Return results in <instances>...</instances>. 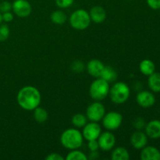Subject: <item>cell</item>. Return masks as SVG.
Wrapping results in <instances>:
<instances>
[{"label":"cell","mask_w":160,"mask_h":160,"mask_svg":"<svg viewBox=\"0 0 160 160\" xmlns=\"http://www.w3.org/2000/svg\"><path fill=\"white\" fill-rule=\"evenodd\" d=\"M111 159L112 160H128L130 159L129 152L124 147H117L112 148Z\"/></svg>","instance_id":"20"},{"label":"cell","mask_w":160,"mask_h":160,"mask_svg":"<svg viewBox=\"0 0 160 160\" xmlns=\"http://www.w3.org/2000/svg\"><path fill=\"white\" fill-rule=\"evenodd\" d=\"M11 10H12V3L8 1H2L0 2V12L1 13L9 12Z\"/></svg>","instance_id":"29"},{"label":"cell","mask_w":160,"mask_h":160,"mask_svg":"<svg viewBox=\"0 0 160 160\" xmlns=\"http://www.w3.org/2000/svg\"><path fill=\"white\" fill-rule=\"evenodd\" d=\"M148 85L152 92L156 93L160 92V73L155 71L148 76Z\"/></svg>","instance_id":"18"},{"label":"cell","mask_w":160,"mask_h":160,"mask_svg":"<svg viewBox=\"0 0 160 160\" xmlns=\"http://www.w3.org/2000/svg\"><path fill=\"white\" fill-rule=\"evenodd\" d=\"M71 123L78 129L83 128L88 123V118L86 115L82 113H77L71 118Z\"/></svg>","instance_id":"23"},{"label":"cell","mask_w":160,"mask_h":160,"mask_svg":"<svg viewBox=\"0 0 160 160\" xmlns=\"http://www.w3.org/2000/svg\"><path fill=\"white\" fill-rule=\"evenodd\" d=\"M81 133L84 139L88 142L91 140H96L101 134L102 128L98 122L90 121V123H87L83 128Z\"/></svg>","instance_id":"9"},{"label":"cell","mask_w":160,"mask_h":160,"mask_svg":"<svg viewBox=\"0 0 160 160\" xmlns=\"http://www.w3.org/2000/svg\"><path fill=\"white\" fill-rule=\"evenodd\" d=\"M123 116L118 112L111 111L106 114L103 117L102 126L106 128L107 131H114L120 128L123 123Z\"/></svg>","instance_id":"6"},{"label":"cell","mask_w":160,"mask_h":160,"mask_svg":"<svg viewBox=\"0 0 160 160\" xmlns=\"http://www.w3.org/2000/svg\"><path fill=\"white\" fill-rule=\"evenodd\" d=\"M139 70L142 74L148 77L155 72L156 66L154 62L150 59H143L139 64Z\"/></svg>","instance_id":"17"},{"label":"cell","mask_w":160,"mask_h":160,"mask_svg":"<svg viewBox=\"0 0 160 160\" xmlns=\"http://www.w3.org/2000/svg\"><path fill=\"white\" fill-rule=\"evenodd\" d=\"M17 101L20 107L23 110L33 111L40 106L42 95L37 88L32 85H27L19 90Z\"/></svg>","instance_id":"1"},{"label":"cell","mask_w":160,"mask_h":160,"mask_svg":"<svg viewBox=\"0 0 160 160\" xmlns=\"http://www.w3.org/2000/svg\"><path fill=\"white\" fill-rule=\"evenodd\" d=\"M147 4L151 9H160V0H146Z\"/></svg>","instance_id":"31"},{"label":"cell","mask_w":160,"mask_h":160,"mask_svg":"<svg viewBox=\"0 0 160 160\" xmlns=\"http://www.w3.org/2000/svg\"><path fill=\"white\" fill-rule=\"evenodd\" d=\"M104 67L105 65L102 61H100L99 59H91L88 62L87 66H86V70L89 75L95 78H98L101 76Z\"/></svg>","instance_id":"13"},{"label":"cell","mask_w":160,"mask_h":160,"mask_svg":"<svg viewBox=\"0 0 160 160\" xmlns=\"http://www.w3.org/2000/svg\"><path fill=\"white\" fill-rule=\"evenodd\" d=\"M70 69L76 73H81L86 69V66L81 60H75L70 65Z\"/></svg>","instance_id":"25"},{"label":"cell","mask_w":160,"mask_h":160,"mask_svg":"<svg viewBox=\"0 0 160 160\" xmlns=\"http://www.w3.org/2000/svg\"><path fill=\"white\" fill-rule=\"evenodd\" d=\"M33 111H34L33 116H34V119L36 122H38V123H44L47 121L48 118V113L46 109L40 107V106H38Z\"/></svg>","instance_id":"22"},{"label":"cell","mask_w":160,"mask_h":160,"mask_svg":"<svg viewBox=\"0 0 160 160\" xmlns=\"http://www.w3.org/2000/svg\"><path fill=\"white\" fill-rule=\"evenodd\" d=\"M51 21L54 24L56 25H62L67 21V15L62 10H55L50 15Z\"/></svg>","instance_id":"21"},{"label":"cell","mask_w":160,"mask_h":160,"mask_svg":"<svg viewBox=\"0 0 160 160\" xmlns=\"http://www.w3.org/2000/svg\"><path fill=\"white\" fill-rule=\"evenodd\" d=\"M136 102L142 108H149L156 103L154 94L148 91H141L136 96Z\"/></svg>","instance_id":"11"},{"label":"cell","mask_w":160,"mask_h":160,"mask_svg":"<svg viewBox=\"0 0 160 160\" xmlns=\"http://www.w3.org/2000/svg\"><path fill=\"white\" fill-rule=\"evenodd\" d=\"M145 134L152 139H158L160 138V120H153L145 125Z\"/></svg>","instance_id":"15"},{"label":"cell","mask_w":160,"mask_h":160,"mask_svg":"<svg viewBox=\"0 0 160 160\" xmlns=\"http://www.w3.org/2000/svg\"><path fill=\"white\" fill-rule=\"evenodd\" d=\"M130 142L135 149L141 150L148 144V136L142 131H137L131 136Z\"/></svg>","instance_id":"12"},{"label":"cell","mask_w":160,"mask_h":160,"mask_svg":"<svg viewBox=\"0 0 160 160\" xmlns=\"http://www.w3.org/2000/svg\"><path fill=\"white\" fill-rule=\"evenodd\" d=\"M109 83L101 78H98L92 82L89 87V95L95 101H102L109 95Z\"/></svg>","instance_id":"4"},{"label":"cell","mask_w":160,"mask_h":160,"mask_svg":"<svg viewBox=\"0 0 160 160\" xmlns=\"http://www.w3.org/2000/svg\"><path fill=\"white\" fill-rule=\"evenodd\" d=\"M106 114V107L100 101H95V102L89 105L86 110V117L88 120L92 122H98L102 120Z\"/></svg>","instance_id":"7"},{"label":"cell","mask_w":160,"mask_h":160,"mask_svg":"<svg viewBox=\"0 0 160 160\" xmlns=\"http://www.w3.org/2000/svg\"><path fill=\"white\" fill-rule=\"evenodd\" d=\"M10 34V30L8 25L0 24V42H3L8 39Z\"/></svg>","instance_id":"26"},{"label":"cell","mask_w":160,"mask_h":160,"mask_svg":"<svg viewBox=\"0 0 160 160\" xmlns=\"http://www.w3.org/2000/svg\"><path fill=\"white\" fill-rule=\"evenodd\" d=\"M100 78L104 79L107 82L112 83L116 81V80L118 78V74H117V72L116 71L115 69L112 68V67H110V66H105Z\"/></svg>","instance_id":"19"},{"label":"cell","mask_w":160,"mask_h":160,"mask_svg":"<svg viewBox=\"0 0 160 160\" xmlns=\"http://www.w3.org/2000/svg\"><path fill=\"white\" fill-rule=\"evenodd\" d=\"M130 87L128 84L122 81L114 83L109 89V98L112 102L117 105H121L126 102L130 98Z\"/></svg>","instance_id":"3"},{"label":"cell","mask_w":160,"mask_h":160,"mask_svg":"<svg viewBox=\"0 0 160 160\" xmlns=\"http://www.w3.org/2000/svg\"><path fill=\"white\" fill-rule=\"evenodd\" d=\"M12 10L17 17L26 18L31 15L32 6L28 0H15L12 3Z\"/></svg>","instance_id":"8"},{"label":"cell","mask_w":160,"mask_h":160,"mask_svg":"<svg viewBox=\"0 0 160 160\" xmlns=\"http://www.w3.org/2000/svg\"><path fill=\"white\" fill-rule=\"evenodd\" d=\"M145 125H146V121L142 117H137L134 119V122H133V126L137 131H142L143 129H145Z\"/></svg>","instance_id":"27"},{"label":"cell","mask_w":160,"mask_h":160,"mask_svg":"<svg viewBox=\"0 0 160 160\" xmlns=\"http://www.w3.org/2000/svg\"><path fill=\"white\" fill-rule=\"evenodd\" d=\"M88 149L90 150V152L98 151V149H99V145H98V140L96 139V140L88 141Z\"/></svg>","instance_id":"30"},{"label":"cell","mask_w":160,"mask_h":160,"mask_svg":"<svg viewBox=\"0 0 160 160\" xmlns=\"http://www.w3.org/2000/svg\"><path fill=\"white\" fill-rule=\"evenodd\" d=\"M89 16L92 22L95 23H102L106 20V9L101 6H95L89 11Z\"/></svg>","instance_id":"14"},{"label":"cell","mask_w":160,"mask_h":160,"mask_svg":"<svg viewBox=\"0 0 160 160\" xmlns=\"http://www.w3.org/2000/svg\"><path fill=\"white\" fill-rule=\"evenodd\" d=\"M2 22V13L0 12V24H1Z\"/></svg>","instance_id":"35"},{"label":"cell","mask_w":160,"mask_h":160,"mask_svg":"<svg viewBox=\"0 0 160 160\" xmlns=\"http://www.w3.org/2000/svg\"><path fill=\"white\" fill-rule=\"evenodd\" d=\"M65 159L67 160H87L88 156L83 152L78 149L70 150V152L67 155Z\"/></svg>","instance_id":"24"},{"label":"cell","mask_w":160,"mask_h":160,"mask_svg":"<svg viewBox=\"0 0 160 160\" xmlns=\"http://www.w3.org/2000/svg\"><path fill=\"white\" fill-rule=\"evenodd\" d=\"M2 21L6 22V23H9L13 20L14 16L13 14L11 12V11L9 12H4V13H2Z\"/></svg>","instance_id":"32"},{"label":"cell","mask_w":160,"mask_h":160,"mask_svg":"<svg viewBox=\"0 0 160 160\" xmlns=\"http://www.w3.org/2000/svg\"><path fill=\"white\" fill-rule=\"evenodd\" d=\"M98 157H99V153H98V151H95V152H91L90 154H89V156L88 157V159L91 160H95L98 159Z\"/></svg>","instance_id":"34"},{"label":"cell","mask_w":160,"mask_h":160,"mask_svg":"<svg viewBox=\"0 0 160 160\" xmlns=\"http://www.w3.org/2000/svg\"><path fill=\"white\" fill-rule=\"evenodd\" d=\"M84 138L82 133L78 128H69L65 130L60 136V142L62 146L68 150L80 148L83 145Z\"/></svg>","instance_id":"2"},{"label":"cell","mask_w":160,"mask_h":160,"mask_svg":"<svg viewBox=\"0 0 160 160\" xmlns=\"http://www.w3.org/2000/svg\"><path fill=\"white\" fill-rule=\"evenodd\" d=\"M141 152L140 157L142 160H160V151L155 146H145Z\"/></svg>","instance_id":"16"},{"label":"cell","mask_w":160,"mask_h":160,"mask_svg":"<svg viewBox=\"0 0 160 160\" xmlns=\"http://www.w3.org/2000/svg\"><path fill=\"white\" fill-rule=\"evenodd\" d=\"M56 6L60 9H67L72 6L74 0H55Z\"/></svg>","instance_id":"28"},{"label":"cell","mask_w":160,"mask_h":160,"mask_svg":"<svg viewBox=\"0 0 160 160\" xmlns=\"http://www.w3.org/2000/svg\"><path fill=\"white\" fill-rule=\"evenodd\" d=\"M65 158L62 157L59 153H51L45 157V160H64Z\"/></svg>","instance_id":"33"},{"label":"cell","mask_w":160,"mask_h":160,"mask_svg":"<svg viewBox=\"0 0 160 160\" xmlns=\"http://www.w3.org/2000/svg\"><path fill=\"white\" fill-rule=\"evenodd\" d=\"M97 140L99 145V148L104 152L111 151L115 147L116 137L112 131H106L102 132Z\"/></svg>","instance_id":"10"},{"label":"cell","mask_w":160,"mask_h":160,"mask_svg":"<svg viewBox=\"0 0 160 160\" xmlns=\"http://www.w3.org/2000/svg\"><path fill=\"white\" fill-rule=\"evenodd\" d=\"M69 22L71 28L76 31H84L90 26L92 20L88 11L79 9L72 12Z\"/></svg>","instance_id":"5"}]
</instances>
